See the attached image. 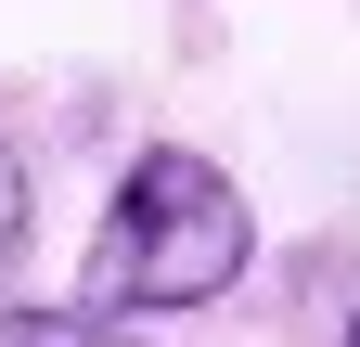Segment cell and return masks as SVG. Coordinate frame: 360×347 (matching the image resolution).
<instances>
[{
  "mask_svg": "<svg viewBox=\"0 0 360 347\" xmlns=\"http://www.w3.org/2000/svg\"><path fill=\"white\" fill-rule=\"evenodd\" d=\"M257 257V206L232 193V167L193 155V142H142L116 167V206L77 257V309L103 322H180V309H219Z\"/></svg>",
  "mask_w": 360,
  "mask_h": 347,
  "instance_id": "1",
  "label": "cell"
},
{
  "mask_svg": "<svg viewBox=\"0 0 360 347\" xmlns=\"http://www.w3.org/2000/svg\"><path fill=\"white\" fill-rule=\"evenodd\" d=\"M0 347H142V322H103V309H0Z\"/></svg>",
  "mask_w": 360,
  "mask_h": 347,
  "instance_id": "2",
  "label": "cell"
},
{
  "mask_svg": "<svg viewBox=\"0 0 360 347\" xmlns=\"http://www.w3.org/2000/svg\"><path fill=\"white\" fill-rule=\"evenodd\" d=\"M13 257H26V155L0 129V283H13Z\"/></svg>",
  "mask_w": 360,
  "mask_h": 347,
  "instance_id": "3",
  "label": "cell"
},
{
  "mask_svg": "<svg viewBox=\"0 0 360 347\" xmlns=\"http://www.w3.org/2000/svg\"><path fill=\"white\" fill-rule=\"evenodd\" d=\"M347 347H360V322H347Z\"/></svg>",
  "mask_w": 360,
  "mask_h": 347,
  "instance_id": "4",
  "label": "cell"
}]
</instances>
